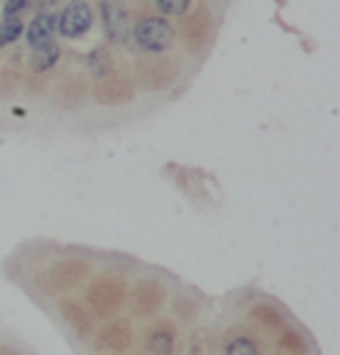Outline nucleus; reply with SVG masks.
I'll return each mask as SVG.
<instances>
[{
    "label": "nucleus",
    "instance_id": "1",
    "mask_svg": "<svg viewBox=\"0 0 340 355\" xmlns=\"http://www.w3.org/2000/svg\"><path fill=\"white\" fill-rule=\"evenodd\" d=\"M134 36L141 48L152 51V53H162V51H167V48H172L174 38H177V31H174V26L164 17H145L136 24Z\"/></svg>",
    "mask_w": 340,
    "mask_h": 355
},
{
    "label": "nucleus",
    "instance_id": "2",
    "mask_svg": "<svg viewBox=\"0 0 340 355\" xmlns=\"http://www.w3.org/2000/svg\"><path fill=\"white\" fill-rule=\"evenodd\" d=\"M91 26H93V10L84 0H74V3H69L67 8L57 15V29H60V34L67 38L84 36Z\"/></svg>",
    "mask_w": 340,
    "mask_h": 355
},
{
    "label": "nucleus",
    "instance_id": "3",
    "mask_svg": "<svg viewBox=\"0 0 340 355\" xmlns=\"http://www.w3.org/2000/svg\"><path fill=\"white\" fill-rule=\"evenodd\" d=\"M102 24L112 41H124L129 34V10L124 0H102L100 3Z\"/></svg>",
    "mask_w": 340,
    "mask_h": 355
},
{
    "label": "nucleus",
    "instance_id": "4",
    "mask_svg": "<svg viewBox=\"0 0 340 355\" xmlns=\"http://www.w3.org/2000/svg\"><path fill=\"white\" fill-rule=\"evenodd\" d=\"M57 29V15L55 12H46V15H36L31 19V24L26 26V41L34 48H43L48 43H53V34Z\"/></svg>",
    "mask_w": 340,
    "mask_h": 355
},
{
    "label": "nucleus",
    "instance_id": "5",
    "mask_svg": "<svg viewBox=\"0 0 340 355\" xmlns=\"http://www.w3.org/2000/svg\"><path fill=\"white\" fill-rule=\"evenodd\" d=\"M57 60H60V46L53 41L43 48H36L34 60H31V67H34V72H48Z\"/></svg>",
    "mask_w": 340,
    "mask_h": 355
},
{
    "label": "nucleus",
    "instance_id": "6",
    "mask_svg": "<svg viewBox=\"0 0 340 355\" xmlns=\"http://www.w3.org/2000/svg\"><path fill=\"white\" fill-rule=\"evenodd\" d=\"M24 34V24L19 17H10L0 24V48H5L8 43H15L17 38Z\"/></svg>",
    "mask_w": 340,
    "mask_h": 355
},
{
    "label": "nucleus",
    "instance_id": "7",
    "mask_svg": "<svg viewBox=\"0 0 340 355\" xmlns=\"http://www.w3.org/2000/svg\"><path fill=\"white\" fill-rule=\"evenodd\" d=\"M89 67L96 76H105L109 69H112V58H109V53L105 51V48H96V51L91 53Z\"/></svg>",
    "mask_w": 340,
    "mask_h": 355
},
{
    "label": "nucleus",
    "instance_id": "8",
    "mask_svg": "<svg viewBox=\"0 0 340 355\" xmlns=\"http://www.w3.org/2000/svg\"><path fill=\"white\" fill-rule=\"evenodd\" d=\"M226 355H257V346L252 338H233L231 343L226 346Z\"/></svg>",
    "mask_w": 340,
    "mask_h": 355
},
{
    "label": "nucleus",
    "instance_id": "9",
    "mask_svg": "<svg viewBox=\"0 0 340 355\" xmlns=\"http://www.w3.org/2000/svg\"><path fill=\"white\" fill-rule=\"evenodd\" d=\"M155 5L162 15H174V17H179V15H184L186 10H188L190 0H155Z\"/></svg>",
    "mask_w": 340,
    "mask_h": 355
},
{
    "label": "nucleus",
    "instance_id": "10",
    "mask_svg": "<svg viewBox=\"0 0 340 355\" xmlns=\"http://www.w3.org/2000/svg\"><path fill=\"white\" fill-rule=\"evenodd\" d=\"M152 353L157 355H172V336L169 334H155L150 341Z\"/></svg>",
    "mask_w": 340,
    "mask_h": 355
},
{
    "label": "nucleus",
    "instance_id": "11",
    "mask_svg": "<svg viewBox=\"0 0 340 355\" xmlns=\"http://www.w3.org/2000/svg\"><path fill=\"white\" fill-rule=\"evenodd\" d=\"M26 5H29V0H8V3H5V19L17 17V15L26 8Z\"/></svg>",
    "mask_w": 340,
    "mask_h": 355
}]
</instances>
